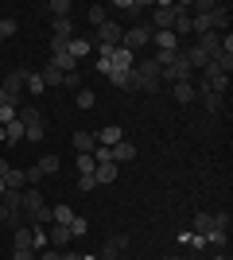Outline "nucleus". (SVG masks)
Returning <instances> with one entry per match:
<instances>
[{
  "mask_svg": "<svg viewBox=\"0 0 233 260\" xmlns=\"http://www.w3.org/2000/svg\"><path fill=\"white\" fill-rule=\"evenodd\" d=\"M175 16H179V4L175 0H155L152 4V31H171V23H175Z\"/></svg>",
  "mask_w": 233,
  "mask_h": 260,
  "instance_id": "obj_1",
  "label": "nucleus"
},
{
  "mask_svg": "<svg viewBox=\"0 0 233 260\" xmlns=\"http://www.w3.org/2000/svg\"><path fill=\"white\" fill-rule=\"evenodd\" d=\"M152 43V23H132V27H124V39H121V47L124 51H140V47H148Z\"/></svg>",
  "mask_w": 233,
  "mask_h": 260,
  "instance_id": "obj_2",
  "label": "nucleus"
},
{
  "mask_svg": "<svg viewBox=\"0 0 233 260\" xmlns=\"http://www.w3.org/2000/svg\"><path fill=\"white\" fill-rule=\"evenodd\" d=\"M121 39H124V27H121L117 20H105L97 31H93V39H89V43H93V47H121Z\"/></svg>",
  "mask_w": 233,
  "mask_h": 260,
  "instance_id": "obj_3",
  "label": "nucleus"
},
{
  "mask_svg": "<svg viewBox=\"0 0 233 260\" xmlns=\"http://www.w3.org/2000/svg\"><path fill=\"white\" fill-rule=\"evenodd\" d=\"M124 249H128V233H113V237L105 241V245H101V252H97V256H101V260H117Z\"/></svg>",
  "mask_w": 233,
  "mask_h": 260,
  "instance_id": "obj_4",
  "label": "nucleus"
},
{
  "mask_svg": "<svg viewBox=\"0 0 233 260\" xmlns=\"http://www.w3.org/2000/svg\"><path fill=\"white\" fill-rule=\"evenodd\" d=\"M117 175H121V163H113V159H101L97 167H93V179H97V186L117 183Z\"/></svg>",
  "mask_w": 233,
  "mask_h": 260,
  "instance_id": "obj_5",
  "label": "nucleus"
},
{
  "mask_svg": "<svg viewBox=\"0 0 233 260\" xmlns=\"http://www.w3.org/2000/svg\"><path fill=\"white\" fill-rule=\"evenodd\" d=\"M23 82H27V70L20 66V70H12V74L4 78V86H0V89H4V93H8L12 101H20V93H23Z\"/></svg>",
  "mask_w": 233,
  "mask_h": 260,
  "instance_id": "obj_6",
  "label": "nucleus"
},
{
  "mask_svg": "<svg viewBox=\"0 0 233 260\" xmlns=\"http://www.w3.org/2000/svg\"><path fill=\"white\" fill-rule=\"evenodd\" d=\"M194 101H202V109H206V113H222V109H225V98H222V93H210V89H202V86H194Z\"/></svg>",
  "mask_w": 233,
  "mask_h": 260,
  "instance_id": "obj_7",
  "label": "nucleus"
},
{
  "mask_svg": "<svg viewBox=\"0 0 233 260\" xmlns=\"http://www.w3.org/2000/svg\"><path fill=\"white\" fill-rule=\"evenodd\" d=\"M47 241H51V249H58V252L70 249V241H74L70 237V225H47Z\"/></svg>",
  "mask_w": 233,
  "mask_h": 260,
  "instance_id": "obj_8",
  "label": "nucleus"
},
{
  "mask_svg": "<svg viewBox=\"0 0 233 260\" xmlns=\"http://www.w3.org/2000/svg\"><path fill=\"white\" fill-rule=\"evenodd\" d=\"M206 20H210V31H218V35L225 31V35H229V4H218Z\"/></svg>",
  "mask_w": 233,
  "mask_h": 260,
  "instance_id": "obj_9",
  "label": "nucleus"
},
{
  "mask_svg": "<svg viewBox=\"0 0 233 260\" xmlns=\"http://www.w3.org/2000/svg\"><path fill=\"white\" fill-rule=\"evenodd\" d=\"M93 136H97V144H101V148H117V144L124 140V128H121V124H105V128H101V132H93Z\"/></svg>",
  "mask_w": 233,
  "mask_h": 260,
  "instance_id": "obj_10",
  "label": "nucleus"
},
{
  "mask_svg": "<svg viewBox=\"0 0 233 260\" xmlns=\"http://www.w3.org/2000/svg\"><path fill=\"white\" fill-rule=\"evenodd\" d=\"M47 62L55 66V70H58L62 78H66V74H78V58H74V54H66V51H62V54H51Z\"/></svg>",
  "mask_w": 233,
  "mask_h": 260,
  "instance_id": "obj_11",
  "label": "nucleus"
},
{
  "mask_svg": "<svg viewBox=\"0 0 233 260\" xmlns=\"http://www.w3.org/2000/svg\"><path fill=\"white\" fill-rule=\"evenodd\" d=\"M93 148H97V136H93V132H74V152L78 155H93Z\"/></svg>",
  "mask_w": 233,
  "mask_h": 260,
  "instance_id": "obj_12",
  "label": "nucleus"
},
{
  "mask_svg": "<svg viewBox=\"0 0 233 260\" xmlns=\"http://www.w3.org/2000/svg\"><path fill=\"white\" fill-rule=\"evenodd\" d=\"M109 66L113 70H132V51H124V47H113V54H109Z\"/></svg>",
  "mask_w": 233,
  "mask_h": 260,
  "instance_id": "obj_13",
  "label": "nucleus"
},
{
  "mask_svg": "<svg viewBox=\"0 0 233 260\" xmlns=\"http://www.w3.org/2000/svg\"><path fill=\"white\" fill-rule=\"evenodd\" d=\"M171 93H175L179 105H194V82H175V86H171Z\"/></svg>",
  "mask_w": 233,
  "mask_h": 260,
  "instance_id": "obj_14",
  "label": "nucleus"
},
{
  "mask_svg": "<svg viewBox=\"0 0 233 260\" xmlns=\"http://www.w3.org/2000/svg\"><path fill=\"white\" fill-rule=\"evenodd\" d=\"M4 186H8V190H23V186H27V171L8 167V171H4Z\"/></svg>",
  "mask_w": 233,
  "mask_h": 260,
  "instance_id": "obj_15",
  "label": "nucleus"
},
{
  "mask_svg": "<svg viewBox=\"0 0 233 260\" xmlns=\"http://www.w3.org/2000/svg\"><path fill=\"white\" fill-rule=\"evenodd\" d=\"M109 155H113V163H128V159H136V148H132V140H121L117 148H109Z\"/></svg>",
  "mask_w": 233,
  "mask_h": 260,
  "instance_id": "obj_16",
  "label": "nucleus"
},
{
  "mask_svg": "<svg viewBox=\"0 0 233 260\" xmlns=\"http://www.w3.org/2000/svg\"><path fill=\"white\" fill-rule=\"evenodd\" d=\"M89 51H93V43H89V39H82V35H74V39L66 43V54H74L78 62H82V58H86Z\"/></svg>",
  "mask_w": 233,
  "mask_h": 260,
  "instance_id": "obj_17",
  "label": "nucleus"
},
{
  "mask_svg": "<svg viewBox=\"0 0 233 260\" xmlns=\"http://www.w3.org/2000/svg\"><path fill=\"white\" fill-rule=\"evenodd\" d=\"M152 43L159 47V51H183V47H179V39L171 31H152Z\"/></svg>",
  "mask_w": 233,
  "mask_h": 260,
  "instance_id": "obj_18",
  "label": "nucleus"
},
{
  "mask_svg": "<svg viewBox=\"0 0 233 260\" xmlns=\"http://www.w3.org/2000/svg\"><path fill=\"white\" fill-rule=\"evenodd\" d=\"M23 132H27V128H23V120L16 117L12 124H4V144H8V148H12V144H20V140H23Z\"/></svg>",
  "mask_w": 233,
  "mask_h": 260,
  "instance_id": "obj_19",
  "label": "nucleus"
},
{
  "mask_svg": "<svg viewBox=\"0 0 233 260\" xmlns=\"http://www.w3.org/2000/svg\"><path fill=\"white\" fill-rule=\"evenodd\" d=\"M155 0H117L113 8H121V12H132V16H144V8H152Z\"/></svg>",
  "mask_w": 233,
  "mask_h": 260,
  "instance_id": "obj_20",
  "label": "nucleus"
},
{
  "mask_svg": "<svg viewBox=\"0 0 233 260\" xmlns=\"http://www.w3.org/2000/svg\"><path fill=\"white\" fill-rule=\"evenodd\" d=\"M43 12L51 16V20H62V16H70V0H47Z\"/></svg>",
  "mask_w": 233,
  "mask_h": 260,
  "instance_id": "obj_21",
  "label": "nucleus"
},
{
  "mask_svg": "<svg viewBox=\"0 0 233 260\" xmlns=\"http://www.w3.org/2000/svg\"><path fill=\"white\" fill-rule=\"evenodd\" d=\"M51 31H55L58 39H74V20H70V16H62V20H51Z\"/></svg>",
  "mask_w": 233,
  "mask_h": 260,
  "instance_id": "obj_22",
  "label": "nucleus"
},
{
  "mask_svg": "<svg viewBox=\"0 0 233 260\" xmlns=\"http://www.w3.org/2000/svg\"><path fill=\"white\" fill-rule=\"evenodd\" d=\"M12 249H31V225L12 229Z\"/></svg>",
  "mask_w": 233,
  "mask_h": 260,
  "instance_id": "obj_23",
  "label": "nucleus"
},
{
  "mask_svg": "<svg viewBox=\"0 0 233 260\" xmlns=\"http://www.w3.org/2000/svg\"><path fill=\"white\" fill-rule=\"evenodd\" d=\"M183 54H187L190 70H202V66L210 62V54H206V51H198V47H187V51H183Z\"/></svg>",
  "mask_w": 233,
  "mask_h": 260,
  "instance_id": "obj_24",
  "label": "nucleus"
},
{
  "mask_svg": "<svg viewBox=\"0 0 233 260\" xmlns=\"http://www.w3.org/2000/svg\"><path fill=\"white\" fill-rule=\"evenodd\" d=\"M35 167H39V171H43V179H47V175H58V171H62V159H58V155H43Z\"/></svg>",
  "mask_w": 233,
  "mask_h": 260,
  "instance_id": "obj_25",
  "label": "nucleus"
},
{
  "mask_svg": "<svg viewBox=\"0 0 233 260\" xmlns=\"http://www.w3.org/2000/svg\"><path fill=\"white\" fill-rule=\"evenodd\" d=\"M51 217H55V225H70V221H74V210H70L66 202H58V206H51Z\"/></svg>",
  "mask_w": 233,
  "mask_h": 260,
  "instance_id": "obj_26",
  "label": "nucleus"
},
{
  "mask_svg": "<svg viewBox=\"0 0 233 260\" xmlns=\"http://www.w3.org/2000/svg\"><path fill=\"white\" fill-rule=\"evenodd\" d=\"M109 82H113L117 89H128V93H132V70H113Z\"/></svg>",
  "mask_w": 233,
  "mask_h": 260,
  "instance_id": "obj_27",
  "label": "nucleus"
},
{
  "mask_svg": "<svg viewBox=\"0 0 233 260\" xmlns=\"http://www.w3.org/2000/svg\"><path fill=\"white\" fill-rule=\"evenodd\" d=\"M86 20L93 23V27H101V23L109 20V12H105V4H89V8H86Z\"/></svg>",
  "mask_w": 233,
  "mask_h": 260,
  "instance_id": "obj_28",
  "label": "nucleus"
},
{
  "mask_svg": "<svg viewBox=\"0 0 233 260\" xmlns=\"http://www.w3.org/2000/svg\"><path fill=\"white\" fill-rule=\"evenodd\" d=\"M23 89H27V93H35V98H39V93H43V89H47L43 74H35V70H27V82H23Z\"/></svg>",
  "mask_w": 233,
  "mask_h": 260,
  "instance_id": "obj_29",
  "label": "nucleus"
},
{
  "mask_svg": "<svg viewBox=\"0 0 233 260\" xmlns=\"http://www.w3.org/2000/svg\"><path fill=\"white\" fill-rule=\"evenodd\" d=\"M16 117H20L23 128H27V124H39V120H43V113H39L35 105H20V113H16Z\"/></svg>",
  "mask_w": 233,
  "mask_h": 260,
  "instance_id": "obj_30",
  "label": "nucleus"
},
{
  "mask_svg": "<svg viewBox=\"0 0 233 260\" xmlns=\"http://www.w3.org/2000/svg\"><path fill=\"white\" fill-rule=\"evenodd\" d=\"M210 229H214V214H206V210H198V214H194V233H202V237H206Z\"/></svg>",
  "mask_w": 233,
  "mask_h": 260,
  "instance_id": "obj_31",
  "label": "nucleus"
},
{
  "mask_svg": "<svg viewBox=\"0 0 233 260\" xmlns=\"http://www.w3.org/2000/svg\"><path fill=\"white\" fill-rule=\"evenodd\" d=\"M0 202H4L12 214H20V206H23V190H4V198H0Z\"/></svg>",
  "mask_w": 233,
  "mask_h": 260,
  "instance_id": "obj_32",
  "label": "nucleus"
},
{
  "mask_svg": "<svg viewBox=\"0 0 233 260\" xmlns=\"http://www.w3.org/2000/svg\"><path fill=\"white\" fill-rule=\"evenodd\" d=\"M225 241H229V233H218V229H210V233H206V245H210L214 252H225Z\"/></svg>",
  "mask_w": 233,
  "mask_h": 260,
  "instance_id": "obj_33",
  "label": "nucleus"
},
{
  "mask_svg": "<svg viewBox=\"0 0 233 260\" xmlns=\"http://www.w3.org/2000/svg\"><path fill=\"white\" fill-rule=\"evenodd\" d=\"M16 31H20V20H16V16H4V20H0V35H4V43H8Z\"/></svg>",
  "mask_w": 233,
  "mask_h": 260,
  "instance_id": "obj_34",
  "label": "nucleus"
},
{
  "mask_svg": "<svg viewBox=\"0 0 233 260\" xmlns=\"http://www.w3.org/2000/svg\"><path fill=\"white\" fill-rule=\"evenodd\" d=\"M47 136V120H39V124H27V132H23V140H31V144H39Z\"/></svg>",
  "mask_w": 233,
  "mask_h": 260,
  "instance_id": "obj_35",
  "label": "nucleus"
},
{
  "mask_svg": "<svg viewBox=\"0 0 233 260\" xmlns=\"http://www.w3.org/2000/svg\"><path fill=\"white\" fill-rule=\"evenodd\" d=\"M74 105H78V109H93V105H97L93 89H86V86H82V89H78V98H74Z\"/></svg>",
  "mask_w": 233,
  "mask_h": 260,
  "instance_id": "obj_36",
  "label": "nucleus"
},
{
  "mask_svg": "<svg viewBox=\"0 0 233 260\" xmlns=\"http://www.w3.org/2000/svg\"><path fill=\"white\" fill-rule=\"evenodd\" d=\"M20 113V101H8V105H0V124H12Z\"/></svg>",
  "mask_w": 233,
  "mask_h": 260,
  "instance_id": "obj_37",
  "label": "nucleus"
},
{
  "mask_svg": "<svg viewBox=\"0 0 233 260\" xmlns=\"http://www.w3.org/2000/svg\"><path fill=\"white\" fill-rule=\"evenodd\" d=\"M229 225H233L229 210H218V214H214V229H218V233H229Z\"/></svg>",
  "mask_w": 233,
  "mask_h": 260,
  "instance_id": "obj_38",
  "label": "nucleus"
},
{
  "mask_svg": "<svg viewBox=\"0 0 233 260\" xmlns=\"http://www.w3.org/2000/svg\"><path fill=\"white\" fill-rule=\"evenodd\" d=\"M31 249H35V252L51 249V241H47V229H31Z\"/></svg>",
  "mask_w": 233,
  "mask_h": 260,
  "instance_id": "obj_39",
  "label": "nucleus"
},
{
  "mask_svg": "<svg viewBox=\"0 0 233 260\" xmlns=\"http://www.w3.org/2000/svg\"><path fill=\"white\" fill-rule=\"evenodd\" d=\"M86 233H89V221L74 214V221H70V237H86Z\"/></svg>",
  "mask_w": 233,
  "mask_h": 260,
  "instance_id": "obj_40",
  "label": "nucleus"
},
{
  "mask_svg": "<svg viewBox=\"0 0 233 260\" xmlns=\"http://www.w3.org/2000/svg\"><path fill=\"white\" fill-rule=\"evenodd\" d=\"M43 82H47V89H51V86H62V74H58L55 66L47 62V66H43Z\"/></svg>",
  "mask_w": 233,
  "mask_h": 260,
  "instance_id": "obj_41",
  "label": "nucleus"
},
{
  "mask_svg": "<svg viewBox=\"0 0 233 260\" xmlns=\"http://www.w3.org/2000/svg\"><path fill=\"white\" fill-rule=\"evenodd\" d=\"M74 167H78V175H93V167H97V163H93V155H78Z\"/></svg>",
  "mask_w": 233,
  "mask_h": 260,
  "instance_id": "obj_42",
  "label": "nucleus"
},
{
  "mask_svg": "<svg viewBox=\"0 0 233 260\" xmlns=\"http://www.w3.org/2000/svg\"><path fill=\"white\" fill-rule=\"evenodd\" d=\"M214 8H218V0H194V12H190V16H210Z\"/></svg>",
  "mask_w": 233,
  "mask_h": 260,
  "instance_id": "obj_43",
  "label": "nucleus"
},
{
  "mask_svg": "<svg viewBox=\"0 0 233 260\" xmlns=\"http://www.w3.org/2000/svg\"><path fill=\"white\" fill-rule=\"evenodd\" d=\"M78 190H82V194L97 190V179H93V175H78Z\"/></svg>",
  "mask_w": 233,
  "mask_h": 260,
  "instance_id": "obj_44",
  "label": "nucleus"
},
{
  "mask_svg": "<svg viewBox=\"0 0 233 260\" xmlns=\"http://www.w3.org/2000/svg\"><path fill=\"white\" fill-rule=\"evenodd\" d=\"M12 260H39L35 249H12Z\"/></svg>",
  "mask_w": 233,
  "mask_h": 260,
  "instance_id": "obj_45",
  "label": "nucleus"
},
{
  "mask_svg": "<svg viewBox=\"0 0 233 260\" xmlns=\"http://www.w3.org/2000/svg\"><path fill=\"white\" fill-rule=\"evenodd\" d=\"M62 86H66V89H74V93H78V89H82V74H66V78H62Z\"/></svg>",
  "mask_w": 233,
  "mask_h": 260,
  "instance_id": "obj_46",
  "label": "nucleus"
},
{
  "mask_svg": "<svg viewBox=\"0 0 233 260\" xmlns=\"http://www.w3.org/2000/svg\"><path fill=\"white\" fill-rule=\"evenodd\" d=\"M39 179H43V171H39V167H27V186H35Z\"/></svg>",
  "mask_w": 233,
  "mask_h": 260,
  "instance_id": "obj_47",
  "label": "nucleus"
},
{
  "mask_svg": "<svg viewBox=\"0 0 233 260\" xmlns=\"http://www.w3.org/2000/svg\"><path fill=\"white\" fill-rule=\"evenodd\" d=\"M93 66H97V74H105V78L113 74V66H109V58H97V62H93Z\"/></svg>",
  "mask_w": 233,
  "mask_h": 260,
  "instance_id": "obj_48",
  "label": "nucleus"
},
{
  "mask_svg": "<svg viewBox=\"0 0 233 260\" xmlns=\"http://www.w3.org/2000/svg\"><path fill=\"white\" fill-rule=\"evenodd\" d=\"M39 260H62V252H58V249H43V252H39Z\"/></svg>",
  "mask_w": 233,
  "mask_h": 260,
  "instance_id": "obj_49",
  "label": "nucleus"
},
{
  "mask_svg": "<svg viewBox=\"0 0 233 260\" xmlns=\"http://www.w3.org/2000/svg\"><path fill=\"white\" fill-rule=\"evenodd\" d=\"M82 260H101V256H97V252H82Z\"/></svg>",
  "mask_w": 233,
  "mask_h": 260,
  "instance_id": "obj_50",
  "label": "nucleus"
},
{
  "mask_svg": "<svg viewBox=\"0 0 233 260\" xmlns=\"http://www.w3.org/2000/svg\"><path fill=\"white\" fill-rule=\"evenodd\" d=\"M210 260H229V252H214V256Z\"/></svg>",
  "mask_w": 233,
  "mask_h": 260,
  "instance_id": "obj_51",
  "label": "nucleus"
},
{
  "mask_svg": "<svg viewBox=\"0 0 233 260\" xmlns=\"http://www.w3.org/2000/svg\"><path fill=\"white\" fill-rule=\"evenodd\" d=\"M8 101H12V98H8V93H4V89H0V105H8Z\"/></svg>",
  "mask_w": 233,
  "mask_h": 260,
  "instance_id": "obj_52",
  "label": "nucleus"
},
{
  "mask_svg": "<svg viewBox=\"0 0 233 260\" xmlns=\"http://www.w3.org/2000/svg\"><path fill=\"white\" fill-rule=\"evenodd\" d=\"M4 190H8V186H4V179H0V198H4Z\"/></svg>",
  "mask_w": 233,
  "mask_h": 260,
  "instance_id": "obj_53",
  "label": "nucleus"
},
{
  "mask_svg": "<svg viewBox=\"0 0 233 260\" xmlns=\"http://www.w3.org/2000/svg\"><path fill=\"white\" fill-rule=\"evenodd\" d=\"M167 260H183V256H167Z\"/></svg>",
  "mask_w": 233,
  "mask_h": 260,
  "instance_id": "obj_54",
  "label": "nucleus"
},
{
  "mask_svg": "<svg viewBox=\"0 0 233 260\" xmlns=\"http://www.w3.org/2000/svg\"><path fill=\"white\" fill-rule=\"evenodd\" d=\"M0 20H4V16H0Z\"/></svg>",
  "mask_w": 233,
  "mask_h": 260,
  "instance_id": "obj_55",
  "label": "nucleus"
}]
</instances>
